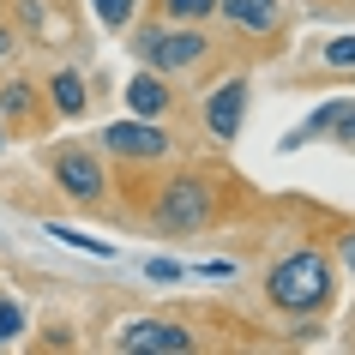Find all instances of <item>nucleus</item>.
I'll return each instance as SVG.
<instances>
[{
	"label": "nucleus",
	"mask_w": 355,
	"mask_h": 355,
	"mask_svg": "<svg viewBox=\"0 0 355 355\" xmlns=\"http://www.w3.org/2000/svg\"><path fill=\"white\" fill-rule=\"evenodd\" d=\"M199 121H205V139H211V145H235V132H241V121H247V78H223V85H211Z\"/></svg>",
	"instance_id": "obj_8"
},
{
	"label": "nucleus",
	"mask_w": 355,
	"mask_h": 355,
	"mask_svg": "<svg viewBox=\"0 0 355 355\" xmlns=\"http://www.w3.org/2000/svg\"><path fill=\"white\" fill-rule=\"evenodd\" d=\"M337 259H343V265L355 271V223H343V229H337Z\"/></svg>",
	"instance_id": "obj_19"
},
{
	"label": "nucleus",
	"mask_w": 355,
	"mask_h": 355,
	"mask_svg": "<svg viewBox=\"0 0 355 355\" xmlns=\"http://www.w3.org/2000/svg\"><path fill=\"white\" fill-rule=\"evenodd\" d=\"M235 193H241L235 175L223 181V175H211V168H181V175H168V181L150 187L145 223L157 229V235H205V229H217L229 217Z\"/></svg>",
	"instance_id": "obj_1"
},
{
	"label": "nucleus",
	"mask_w": 355,
	"mask_h": 355,
	"mask_svg": "<svg viewBox=\"0 0 355 355\" xmlns=\"http://www.w3.org/2000/svg\"><path fill=\"white\" fill-rule=\"evenodd\" d=\"M49 235H60L67 247H85V253H96V259H114V241H103V235H85V229H67V223H55Z\"/></svg>",
	"instance_id": "obj_15"
},
{
	"label": "nucleus",
	"mask_w": 355,
	"mask_h": 355,
	"mask_svg": "<svg viewBox=\"0 0 355 355\" xmlns=\"http://www.w3.org/2000/svg\"><path fill=\"white\" fill-rule=\"evenodd\" d=\"M103 150L121 157V163H163V157H175V132H163L145 114H132V121H114L103 132Z\"/></svg>",
	"instance_id": "obj_7"
},
{
	"label": "nucleus",
	"mask_w": 355,
	"mask_h": 355,
	"mask_svg": "<svg viewBox=\"0 0 355 355\" xmlns=\"http://www.w3.org/2000/svg\"><path fill=\"white\" fill-rule=\"evenodd\" d=\"M265 301L283 319H319L337 307V259L325 247H295L265 265Z\"/></svg>",
	"instance_id": "obj_2"
},
{
	"label": "nucleus",
	"mask_w": 355,
	"mask_h": 355,
	"mask_svg": "<svg viewBox=\"0 0 355 355\" xmlns=\"http://www.w3.org/2000/svg\"><path fill=\"white\" fill-rule=\"evenodd\" d=\"M121 96H127V109H132V114H145V121H163L168 109H181V96H175V78L150 73V67H145V73H132Z\"/></svg>",
	"instance_id": "obj_11"
},
{
	"label": "nucleus",
	"mask_w": 355,
	"mask_h": 355,
	"mask_svg": "<svg viewBox=\"0 0 355 355\" xmlns=\"http://www.w3.org/2000/svg\"><path fill=\"white\" fill-rule=\"evenodd\" d=\"M0 121L19 127V132H42L49 121H55V109L42 103V91L31 85V78H6V85H0Z\"/></svg>",
	"instance_id": "obj_10"
},
{
	"label": "nucleus",
	"mask_w": 355,
	"mask_h": 355,
	"mask_svg": "<svg viewBox=\"0 0 355 355\" xmlns=\"http://www.w3.org/2000/svg\"><path fill=\"white\" fill-rule=\"evenodd\" d=\"M49 109H55V121H78V114L91 109L85 78H78V73H55V78H49Z\"/></svg>",
	"instance_id": "obj_12"
},
{
	"label": "nucleus",
	"mask_w": 355,
	"mask_h": 355,
	"mask_svg": "<svg viewBox=\"0 0 355 355\" xmlns=\"http://www.w3.org/2000/svg\"><path fill=\"white\" fill-rule=\"evenodd\" d=\"M19 331H24V307L19 301H0V343H12Z\"/></svg>",
	"instance_id": "obj_17"
},
{
	"label": "nucleus",
	"mask_w": 355,
	"mask_h": 355,
	"mask_svg": "<svg viewBox=\"0 0 355 355\" xmlns=\"http://www.w3.org/2000/svg\"><path fill=\"white\" fill-rule=\"evenodd\" d=\"M217 19L247 55H277L289 42V6L283 0H217Z\"/></svg>",
	"instance_id": "obj_5"
},
{
	"label": "nucleus",
	"mask_w": 355,
	"mask_h": 355,
	"mask_svg": "<svg viewBox=\"0 0 355 355\" xmlns=\"http://www.w3.org/2000/svg\"><path fill=\"white\" fill-rule=\"evenodd\" d=\"M114 349H127V355H187V349H199V337H193L187 319H127L114 331Z\"/></svg>",
	"instance_id": "obj_6"
},
{
	"label": "nucleus",
	"mask_w": 355,
	"mask_h": 355,
	"mask_svg": "<svg viewBox=\"0 0 355 355\" xmlns=\"http://www.w3.org/2000/svg\"><path fill=\"white\" fill-rule=\"evenodd\" d=\"M49 175L67 193V205H78L85 217H96L109 205V168H103V157L91 145H55L49 150Z\"/></svg>",
	"instance_id": "obj_4"
},
{
	"label": "nucleus",
	"mask_w": 355,
	"mask_h": 355,
	"mask_svg": "<svg viewBox=\"0 0 355 355\" xmlns=\"http://www.w3.org/2000/svg\"><path fill=\"white\" fill-rule=\"evenodd\" d=\"M157 19H168V24H205V19H217V0H157Z\"/></svg>",
	"instance_id": "obj_13"
},
{
	"label": "nucleus",
	"mask_w": 355,
	"mask_h": 355,
	"mask_svg": "<svg viewBox=\"0 0 355 355\" xmlns=\"http://www.w3.org/2000/svg\"><path fill=\"white\" fill-rule=\"evenodd\" d=\"M145 277H157V283H181V277H187V265H181V259H150V265H145Z\"/></svg>",
	"instance_id": "obj_18"
},
{
	"label": "nucleus",
	"mask_w": 355,
	"mask_h": 355,
	"mask_svg": "<svg viewBox=\"0 0 355 355\" xmlns=\"http://www.w3.org/2000/svg\"><path fill=\"white\" fill-rule=\"evenodd\" d=\"M319 139H337V145H349V150H355V96H331L325 109H313L295 132H289V139H283V150L319 145Z\"/></svg>",
	"instance_id": "obj_9"
},
{
	"label": "nucleus",
	"mask_w": 355,
	"mask_h": 355,
	"mask_svg": "<svg viewBox=\"0 0 355 355\" xmlns=\"http://www.w3.org/2000/svg\"><path fill=\"white\" fill-rule=\"evenodd\" d=\"M12 42H19V37H12V31H6V24H0V55H6V49H12Z\"/></svg>",
	"instance_id": "obj_20"
},
{
	"label": "nucleus",
	"mask_w": 355,
	"mask_h": 355,
	"mask_svg": "<svg viewBox=\"0 0 355 355\" xmlns=\"http://www.w3.org/2000/svg\"><path fill=\"white\" fill-rule=\"evenodd\" d=\"M132 55L145 60L150 73H163V78H193V73H205L211 55H217V42L199 31V24H132Z\"/></svg>",
	"instance_id": "obj_3"
},
{
	"label": "nucleus",
	"mask_w": 355,
	"mask_h": 355,
	"mask_svg": "<svg viewBox=\"0 0 355 355\" xmlns=\"http://www.w3.org/2000/svg\"><path fill=\"white\" fill-rule=\"evenodd\" d=\"M103 31H132V12H139V0H91Z\"/></svg>",
	"instance_id": "obj_14"
},
{
	"label": "nucleus",
	"mask_w": 355,
	"mask_h": 355,
	"mask_svg": "<svg viewBox=\"0 0 355 355\" xmlns=\"http://www.w3.org/2000/svg\"><path fill=\"white\" fill-rule=\"evenodd\" d=\"M319 67H355V37H337L319 49Z\"/></svg>",
	"instance_id": "obj_16"
}]
</instances>
